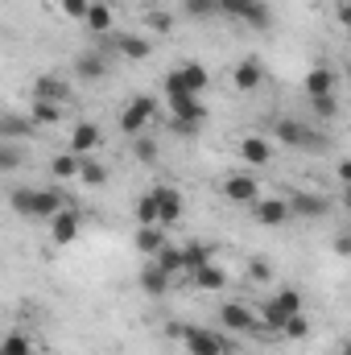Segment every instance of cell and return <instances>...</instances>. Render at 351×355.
<instances>
[{
  "mask_svg": "<svg viewBox=\"0 0 351 355\" xmlns=\"http://www.w3.org/2000/svg\"><path fill=\"white\" fill-rule=\"evenodd\" d=\"M8 202L25 219H50L54 211H62V194L58 190H33V186H17Z\"/></svg>",
  "mask_w": 351,
  "mask_h": 355,
  "instance_id": "obj_1",
  "label": "cell"
},
{
  "mask_svg": "<svg viewBox=\"0 0 351 355\" xmlns=\"http://www.w3.org/2000/svg\"><path fill=\"white\" fill-rule=\"evenodd\" d=\"M211 87V75L203 62H182L166 75V95H203Z\"/></svg>",
  "mask_w": 351,
  "mask_h": 355,
  "instance_id": "obj_2",
  "label": "cell"
},
{
  "mask_svg": "<svg viewBox=\"0 0 351 355\" xmlns=\"http://www.w3.org/2000/svg\"><path fill=\"white\" fill-rule=\"evenodd\" d=\"M293 314H302V293L298 289H281L277 297H268L264 306H257V318L268 331H281V322L293 318Z\"/></svg>",
  "mask_w": 351,
  "mask_h": 355,
  "instance_id": "obj_3",
  "label": "cell"
},
{
  "mask_svg": "<svg viewBox=\"0 0 351 355\" xmlns=\"http://www.w3.org/2000/svg\"><path fill=\"white\" fill-rule=\"evenodd\" d=\"M170 335H178L190 355H228L232 347L219 331H203V327H170Z\"/></svg>",
  "mask_w": 351,
  "mask_h": 355,
  "instance_id": "obj_4",
  "label": "cell"
},
{
  "mask_svg": "<svg viewBox=\"0 0 351 355\" xmlns=\"http://www.w3.org/2000/svg\"><path fill=\"white\" fill-rule=\"evenodd\" d=\"M149 194H153V202H157V227H174L178 219L186 215L182 190H174V186H153Z\"/></svg>",
  "mask_w": 351,
  "mask_h": 355,
  "instance_id": "obj_5",
  "label": "cell"
},
{
  "mask_svg": "<svg viewBox=\"0 0 351 355\" xmlns=\"http://www.w3.org/2000/svg\"><path fill=\"white\" fill-rule=\"evenodd\" d=\"M153 112H157L153 95H137V99H128V107L120 112V132H124V137H137V132L153 120Z\"/></svg>",
  "mask_w": 351,
  "mask_h": 355,
  "instance_id": "obj_6",
  "label": "cell"
},
{
  "mask_svg": "<svg viewBox=\"0 0 351 355\" xmlns=\"http://www.w3.org/2000/svg\"><path fill=\"white\" fill-rule=\"evenodd\" d=\"M223 198H228V202H244V207H252V202L261 198V178L228 174V182H223Z\"/></svg>",
  "mask_w": 351,
  "mask_h": 355,
  "instance_id": "obj_7",
  "label": "cell"
},
{
  "mask_svg": "<svg viewBox=\"0 0 351 355\" xmlns=\"http://www.w3.org/2000/svg\"><path fill=\"white\" fill-rule=\"evenodd\" d=\"M219 322H223L228 331H257V327H261L257 310H248L244 302H228V306H219Z\"/></svg>",
  "mask_w": 351,
  "mask_h": 355,
  "instance_id": "obj_8",
  "label": "cell"
},
{
  "mask_svg": "<svg viewBox=\"0 0 351 355\" xmlns=\"http://www.w3.org/2000/svg\"><path fill=\"white\" fill-rule=\"evenodd\" d=\"M75 236H79V215L75 211H54L50 215V240L58 244V248H67V244H75Z\"/></svg>",
  "mask_w": 351,
  "mask_h": 355,
  "instance_id": "obj_9",
  "label": "cell"
},
{
  "mask_svg": "<svg viewBox=\"0 0 351 355\" xmlns=\"http://www.w3.org/2000/svg\"><path fill=\"white\" fill-rule=\"evenodd\" d=\"M252 219H257L261 227H281V223L289 219V202H285V198H257V202H252Z\"/></svg>",
  "mask_w": 351,
  "mask_h": 355,
  "instance_id": "obj_10",
  "label": "cell"
},
{
  "mask_svg": "<svg viewBox=\"0 0 351 355\" xmlns=\"http://www.w3.org/2000/svg\"><path fill=\"white\" fill-rule=\"evenodd\" d=\"M99 145H103L99 124H87V120H83V124H75V128H71V153H75V157H91Z\"/></svg>",
  "mask_w": 351,
  "mask_h": 355,
  "instance_id": "obj_11",
  "label": "cell"
},
{
  "mask_svg": "<svg viewBox=\"0 0 351 355\" xmlns=\"http://www.w3.org/2000/svg\"><path fill=\"white\" fill-rule=\"evenodd\" d=\"M327 211H331V198H327V194H293V198H289V215L323 219Z\"/></svg>",
  "mask_w": 351,
  "mask_h": 355,
  "instance_id": "obj_12",
  "label": "cell"
},
{
  "mask_svg": "<svg viewBox=\"0 0 351 355\" xmlns=\"http://www.w3.org/2000/svg\"><path fill=\"white\" fill-rule=\"evenodd\" d=\"M170 107H174V120H182V124H203L207 120V103L198 95H170Z\"/></svg>",
  "mask_w": 351,
  "mask_h": 355,
  "instance_id": "obj_13",
  "label": "cell"
},
{
  "mask_svg": "<svg viewBox=\"0 0 351 355\" xmlns=\"http://www.w3.org/2000/svg\"><path fill=\"white\" fill-rule=\"evenodd\" d=\"M33 99H50V103H67L71 99V83L58 75H37L33 79Z\"/></svg>",
  "mask_w": 351,
  "mask_h": 355,
  "instance_id": "obj_14",
  "label": "cell"
},
{
  "mask_svg": "<svg viewBox=\"0 0 351 355\" xmlns=\"http://www.w3.org/2000/svg\"><path fill=\"white\" fill-rule=\"evenodd\" d=\"M112 46H116L128 62H145V58L153 54V42H149V37H141V33H120Z\"/></svg>",
  "mask_w": 351,
  "mask_h": 355,
  "instance_id": "obj_15",
  "label": "cell"
},
{
  "mask_svg": "<svg viewBox=\"0 0 351 355\" xmlns=\"http://www.w3.org/2000/svg\"><path fill=\"white\" fill-rule=\"evenodd\" d=\"M190 281H194L198 289H207V293H219V289L228 285V268L215 265V261H207V265H198L190 272Z\"/></svg>",
  "mask_w": 351,
  "mask_h": 355,
  "instance_id": "obj_16",
  "label": "cell"
},
{
  "mask_svg": "<svg viewBox=\"0 0 351 355\" xmlns=\"http://www.w3.org/2000/svg\"><path fill=\"white\" fill-rule=\"evenodd\" d=\"M75 75H79V79H91V83L108 79V58H103L99 50H83V54L75 58Z\"/></svg>",
  "mask_w": 351,
  "mask_h": 355,
  "instance_id": "obj_17",
  "label": "cell"
},
{
  "mask_svg": "<svg viewBox=\"0 0 351 355\" xmlns=\"http://www.w3.org/2000/svg\"><path fill=\"white\" fill-rule=\"evenodd\" d=\"M240 157H244L252 170H261V166L273 162V145H268L264 137H244V141H240Z\"/></svg>",
  "mask_w": 351,
  "mask_h": 355,
  "instance_id": "obj_18",
  "label": "cell"
},
{
  "mask_svg": "<svg viewBox=\"0 0 351 355\" xmlns=\"http://www.w3.org/2000/svg\"><path fill=\"white\" fill-rule=\"evenodd\" d=\"M261 79H264V67L257 62V58H244V62L232 71V87L236 91H257L261 87Z\"/></svg>",
  "mask_w": 351,
  "mask_h": 355,
  "instance_id": "obj_19",
  "label": "cell"
},
{
  "mask_svg": "<svg viewBox=\"0 0 351 355\" xmlns=\"http://www.w3.org/2000/svg\"><path fill=\"white\" fill-rule=\"evenodd\" d=\"M178 248H182V272H194L198 265L215 261V244H207V240H194V244H178Z\"/></svg>",
  "mask_w": 351,
  "mask_h": 355,
  "instance_id": "obj_20",
  "label": "cell"
},
{
  "mask_svg": "<svg viewBox=\"0 0 351 355\" xmlns=\"http://www.w3.org/2000/svg\"><path fill=\"white\" fill-rule=\"evenodd\" d=\"M132 244H137V252H141V257H153V252L166 244V227H157V223H149V227H137Z\"/></svg>",
  "mask_w": 351,
  "mask_h": 355,
  "instance_id": "obj_21",
  "label": "cell"
},
{
  "mask_svg": "<svg viewBox=\"0 0 351 355\" xmlns=\"http://www.w3.org/2000/svg\"><path fill=\"white\" fill-rule=\"evenodd\" d=\"M37 132V124L29 120V116H0V137L4 141H25V137H33Z\"/></svg>",
  "mask_w": 351,
  "mask_h": 355,
  "instance_id": "obj_22",
  "label": "cell"
},
{
  "mask_svg": "<svg viewBox=\"0 0 351 355\" xmlns=\"http://www.w3.org/2000/svg\"><path fill=\"white\" fill-rule=\"evenodd\" d=\"M149 261H153V265L162 268L166 277H178V272H182V248H178V244H170V240H166V244H162V248H157V252H153Z\"/></svg>",
  "mask_w": 351,
  "mask_h": 355,
  "instance_id": "obj_23",
  "label": "cell"
},
{
  "mask_svg": "<svg viewBox=\"0 0 351 355\" xmlns=\"http://www.w3.org/2000/svg\"><path fill=\"white\" fill-rule=\"evenodd\" d=\"M112 21H116V17H112V8H108L103 0H91V4H87L83 25H87L91 33H108V29H112Z\"/></svg>",
  "mask_w": 351,
  "mask_h": 355,
  "instance_id": "obj_24",
  "label": "cell"
},
{
  "mask_svg": "<svg viewBox=\"0 0 351 355\" xmlns=\"http://www.w3.org/2000/svg\"><path fill=\"white\" fill-rule=\"evenodd\" d=\"M306 95H335V71L331 67H314L306 75Z\"/></svg>",
  "mask_w": 351,
  "mask_h": 355,
  "instance_id": "obj_25",
  "label": "cell"
},
{
  "mask_svg": "<svg viewBox=\"0 0 351 355\" xmlns=\"http://www.w3.org/2000/svg\"><path fill=\"white\" fill-rule=\"evenodd\" d=\"M141 289H145L149 297H162V293L170 289V277H166L162 268H157V265H153V261H149V265L141 268Z\"/></svg>",
  "mask_w": 351,
  "mask_h": 355,
  "instance_id": "obj_26",
  "label": "cell"
},
{
  "mask_svg": "<svg viewBox=\"0 0 351 355\" xmlns=\"http://www.w3.org/2000/svg\"><path fill=\"white\" fill-rule=\"evenodd\" d=\"M29 120H33L37 128H46V124H58V120H62V103H50V99H33V107H29Z\"/></svg>",
  "mask_w": 351,
  "mask_h": 355,
  "instance_id": "obj_27",
  "label": "cell"
},
{
  "mask_svg": "<svg viewBox=\"0 0 351 355\" xmlns=\"http://www.w3.org/2000/svg\"><path fill=\"white\" fill-rule=\"evenodd\" d=\"M240 21H244V25H252V29H268V25H273L268 0H248V8L240 12Z\"/></svg>",
  "mask_w": 351,
  "mask_h": 355,
  "instance_id": "obj_28",
  "label": "cell"
},
{
  "mask_svg": "<svg viewBox=\"0 0 351 355\" xmlns=\"http://www.w3.org/2000/svg\"><path fill=\"white\" fill-rule=\"evenodd\" d=\"M79 182H87V186H103V182H108V170H103L95 157H79Z\"/></svg>",
  "mask_w": 351,
  "mask_h": 355,
  "instance_id": "obj_29",
  "label": "cell"
},
{
  "mask_svg": "<svg viewBox=\"0 0 351 355\" xmlns=\"http://www.w3.org/2000/svg\"><path fill=\"white\" fill-rule=\"evenodd\" d=\"M0 355H33V343H29V335H21V331L4 335V339H0Z\"/></svg>",
  "mask_w": 351,
  "mask_h": 355,
  "instance_id": "obj_30",
  "label": "cell"
},
{
  "mask_svg": "<svg viewBox=\"0 0 351 355\" xmlns=\"http://www.w3.org/2000/svg\"><path fill=\"white\" fill-rule=\"evenodd\" d=\"M132 215H137V223H141V227L157 223V202H153V194H141V198H137V207H132Z\"/></svg>",
  "mask_w": 351,
  "mask_h": 355,
  "instance_id": "obj_31",
  "label": "cell"
},
{
  "mask_svg": "<svg viewBox=\"0 0 351 355\" xmlns=\"http://www.w3.org/2000/svg\"><path fill=\"white\" fill-rule=\"evenodd\" d=\"M50 174L54 178H79V157H75V153H58V157L50 162Z\"/></svg>",
  "mask_w": 351,
  "mask_h": 355,
  "instance_id": "obj_32",
  "label": "cell"
},
{
  "mask_svg": "<svg viewBox=\"0 0 351 355\" xmlns=\"http://www.w3.org/2000/svg\"><path fill=\"white\" fill-rule=\"evenodd\" d=\"M182 12L190 21H211L215 17V0H182Z\"/></svg>",
  "mask_w": 351,
  "mask_h": 355,
  "instance_id": "obj_33",
  "label": "cell"
},
{
  "mask_svg": "<svg viewBox=\"0 0 351 355\" xmlns=\"http://www.w3.org/2000/svg\"><path fill=\"white\" fill-rule=\"evenodd\" d=\"M310 103H314V112H318L323 120H335V116H339V99H335V95H310Z\"/></svg>",
  "mask_w": 351,
  "mask_h": 355,
  "instance_id": "obj_34",
  "label": "cell"
},
{
  "mask_svg": "<svg viewBox=\"0 0 351 355\" xmlns=\"http://www.w3.org/2000/svg\"><path fill=\"white\" fill-rule=\"evenodd\" d=\"M281 335H285V339H306V335H310V322H306L302 314H293V318L281 322Z\"/></svg>",
  "mask_w": 351,
  "mask_h": 355,
  "instance_id": "obj_35",
  "label": "cell"
},
{
  "mask_svg": "<svg viewBox=\"0 0 351 355\" xmlns=\"http://www.w3.org/2000/svg\"><path fill=\"white\" fill-rule=\"evenodd\" d=\"M244 8H248V0H215V17H232V21H240Z\"/></svg>",
  "mask_w": 351,
  "mask_h": 355,
  "instance_id": "obj_36",
  "label": "cell"
},
{
  "mask_svg": "<svg viewBox=\"0 0 351 355\" xmlns=\"http://www.w3.org/2000/svg\"><path fill=\"white\" fill-rule=\"evenodd\" d=\"M87 4L91 0H58V8H62L71 21H83V17H87Z\"/></svg>",
  "mask_w": 351,
  "mask_h": 355,
  "instance_id": "obj_37",
  "label": "cell"
},
{
  "mask_svg": "<svg viewBox=\"0 0 351 355\" xmlns=\"http://www.w3.org/2000/svg\"><path fill=\"white\" fill-rule=\"evenodd\" d=\"M25 162V149H4L0 145V170H17Z\"/></svg>",
  "mask_w": 351,
  "mask_h": 355,
  "instance_id": "obj_38",
  "label": "cell"
},
{
  "mask_svg": "<svg viewBox=\"0 0 351 355\" xmlns=\"http://www.w3.org/2000/svg\"><path fill=\"white\" fill-rule=\"evenodd\" d=\"M132 153H137V162H145V166H153V162H157V145H153V141H137V149H132Z\"/></svg>",
  "mask_w": 351,
  "mask_h": 355,
  "instance_id": "obj_39",
  "label": "cell"
},
{
  "mask_svg": "<svg viewBox=\"0 0 351 355\" xmlns=\"http://www.w3.org/2000/svg\"><path fill=\"white\" fill-rule=\"evenodd\" d=\"M149 25H153V29H157V33H170V29H174V17H170V12H162V8H157V12H149Z\"/></svg>",
  "mask_w": 351,
  "mask_h": 355,
  "instance_id": "obj_40",
  "label": "cell"
},
{
  "mask_svg": "<svg viewBox=\"0 0 351 355\" xmlns=\"http://www.w3.org/2000/svg\"><path fill=\"white\" fill-rule=\"evenodd\" d=\"M248 281H268V265L264 261H248Z\"/></svg>",
  "mask_w": 351,
  "mask_h": 355,
  "instance_id": "obj_41",
  "label": "cell"
},
{
  "mask_svg": "<svg viewBox=\"0 0 351 355\" xmlns=\"http://www.w3.org/2000/svg\"><path fill=\"white\" fill-rule=\"evenodd\" d=\"M335 252H339V257H348V252H351V236H335Z\"/></svg>",
  "mask_w": 351,
  "mask_h": 355,
  "instance_id": "obj_42",
  "label": "cell"
},
{
  "mask_svg": "<svg viewBox=\"0 0 351 355\" xmlns=\"http://www.w3.org/2000/svg\"><path fill=\"white\" fill-rule=\"evenodd\" d=\"M335 174H339V182H351V162H339V170H335Z\"/></svg>",
  "mask_w": 351,
  "mask_h": 355,
  "instance_id": "obj_43",
  "label": "cell"
}]
</instances>
